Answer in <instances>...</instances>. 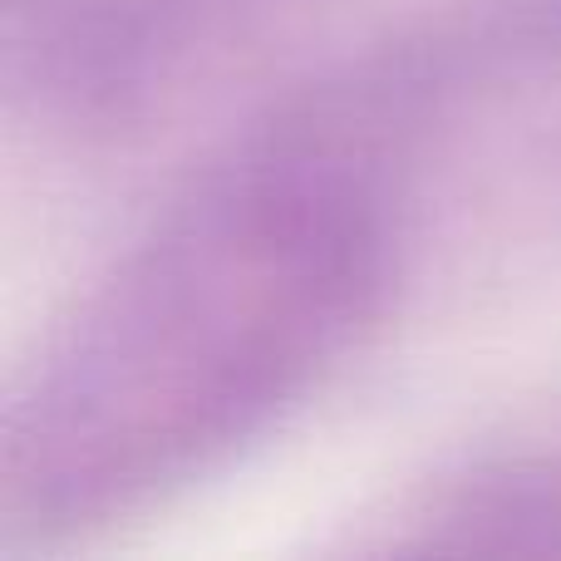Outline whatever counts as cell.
<instances>
[{
    "mask_svg": "<svg viewBox=\"0 0 561 561\" xmlns=\"http://www.w3.org/2000/svg\"><path fill=\"white\" fill-rule=\"evenodd\" d=\"M379 262L375 187L325 148L213 178L75 325L10 428V488L94 507L232 448L345 345Z\"/></svg>",
    "mask_w": 561,
    "mask_h": 561,
    "instance_id": "cell-1",
    "label": "cell"
}]
</instances>
